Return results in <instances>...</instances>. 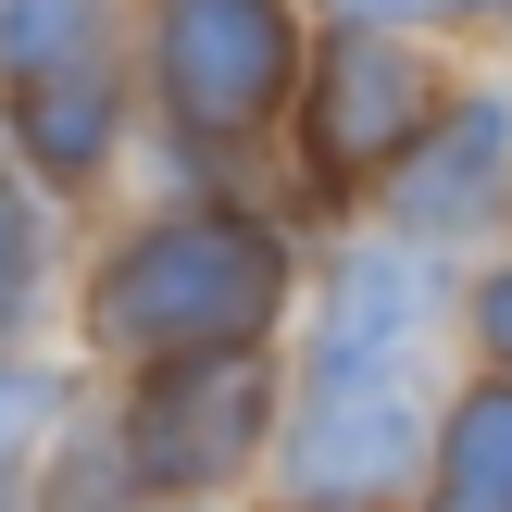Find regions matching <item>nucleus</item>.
<instances>
[{
    "mask_svg": "<svg viewBox=\"0 0 512 512\" xmlns=\"http://www.w3.org/2000/svg\"><path fill=\"white\" fill-rule=\"evenodd\" d=\"M350 13H463V0H350Z\"/></svg>",
    "mask_w": 512,
    "mask_h": 512,
    "instance_id": "nucleus-14",
    "label": "nucleus"
},
{
    "mask_svg": "<svg viewBox=\"0 0 512 512\" xmlns=\"http://www.w3.org/2000/svg\"><path fill=\"white\" fill-rule=\"evenodd\" d=\"M488 350H512V275L488 288Z\"/></svg>",
    "mask_w": 512,
    "mask_h": 512,
    "instance_id": "nucleus-13",
    "label": "nucleus"
},
{
    "mask_svg": "<svg viewBox=\"0 0 512 512\" xmlns=\"http://www.w3.org/2000/svg\"><path fill=\"white\" fill-rule=\"evenodd\" d=\"M413 125H425V63H413V50H388V38H338L313 150H325V163H388Z\"/></svg>",
    "mask_w": 512,
    "mask_h": 512,
    "instance_id": "nucleus-5",
    "label": "nucleus"
},
{
    "mask_svg": "<svg viewBox=\"0 0 512 512\" xmlns=\"http://www.w3.org/2000/svg\"><path fill=\"white\" fill-rule=\"evenodd\" d=\"M425 313H438V288H425L413 250H350V263H338V313H325V375H350V363H400Z\"/></svg>",
    "mask_w": 512,
    "mask_h": 512,
    "instance_id": "nucleus-6",
    "label": "nucleus"
},
{
    "mask_svg": "<svg viewBox=\"0 0 512 512\" xmlns=\"http://www.w3.org/2000/svg\"><path fill=\"white\" fill-rule=\"evenodd\" d=\"M25 138H38V163H63V175H88L100 163V75H75V88H25Z\"/></svg>",
    "mask_w": 512,
    "mask_h": 512,
    "instance_id": "nucleus-9",
    "label": "nucleus"
},
{
    "mask_svg": "<svg viewBox=\"0 0 512 512\" xmlns=\"http://www.w3.org/2000/svg\"><path fill=\"white\" fill-rule=\"evenodd\" d=\"M413 463V363H363V375H325V400L288 425V475L313 500L338 488H388Z\"/></svg>",
    "mask_w": 512,
    "mask_h": 512,
    "instance_id": "nucleus-4",
    "label": "nucleus"
},
{
    "mask_svg": "<svg viewBox=\"0 0 512 512\" xmlns=\"http://www.w3.org/2000/svg\"><path fill=\"white\" fill-rule=\"evenodd\" d=\"M263 450V375L238 350H200V363H163L150 375V413H138V463L163 488H200V475L250 463Z\"/></svg>",
    "mask_w": 512,
    "mask_h": 512,
    "instance_id": "nucleus-3",
    "label": "nucleus"
},
{
    "mask_svg": "<svg viewBox=\"0 0 512 512\" xmlns=\"http://www.w3.org/2000/svg\"><path fill=\"white\" fill-rule=\"evenodd\" d=\"M0 50H13V75H50V50H63V63H88V0H13Z\"/></svg>",
    "mask_w": 512,
    "mask_h": 512,
    "instance_id": "nucleus-10",
    "label": "nucleus"
},
{
    "mask_svg": "<svg viewBox=\"0 0 512 512\" xmlns=\"http://www.w3.org/2000/svg\"><path fill=\"white\" fill-rule=\"evenodd\" d=\"M500 150H512V113H500V100H463V125L400 175V213H413V225H475L488 188H500Z\"/></svg>",
    "mask_w": 512,
    "mask_h": 512,
    "instance_id": "nucleus-7",
    "label": "nucleus"
},
{
    "mask_svg": "<svg viewBox=\"0 0 512 512\" xmlns=\"http://www.w3.org/2000/svg\"><path fill=\"white\" fill-rule=\"evenodd\" d=\"M275 75H288V0H175L163 13V100H175V125L225 138V125H250L275 100Z\"/></svg>",
    "mask_w": 512,
    "mask_h": 512,
    "instance_id": "nucleus-2",
    "label": "nucleus"
},
{
    "mask_svg": "<svg viewBox=\"0 0 512 512\" xmlns=\"http://www.w3.org/2000/svg\"><path fill=\"white\" fill-rule=\"evenodd\" d=\"M25 250H38V238H25V200L0 188V313H13V300H25Z\"/></svg>",
    "mask_w": 512,
    "mask_h": 512,
    "instance_id": "nucleus-12",
    "label": "nucleus"
},
{
    "mask_svg": "<svg viewBox=\"0 0 512 512\" xmlns=\"http://www.w3.org/2000/svg\"><path fill=\"white\" fill-rule=\"evenodd\" d=\"M38 413H50V375H25V363H0V463H13V450L38 438Z\"/></svg>",
    "mask_w": 512,
    "mask_h": 512,
    "instance_id": "nucleus-11",
    "label": "nucleus"
},
{
    "mask_svg": "<svg viewBox=\"0 0 512 512\" xmlns=\"http://www.w3.org/2000/svg\"><path fill=\"white\" fill-rule=\"evenodd\" d=\"M275 300V238L238 213H175L150 225L138 250H113L100 275V338L163 350V363H200V350H238Z\"/></svg>",
    "mask_w": 512,
    "mask_h": 512,
    "instance_id": "nucleus-1",
    "label": "nucleus"
},
{
    "mask_svg": "<svg viewBox=\"0 0 512 512\" xmlns=\"http://www.w3.org/2000/svg\"><path fill=\"white\" fill-rule=\"evenodd\" d=\"M450 512H512V388L463 400L450 425Z\"/></svg>",
    "mask_w": 512,
    "mask_h": 512,
    "instance_id": "nucleus-8",
    "label": "nucleus"
}]
</instances>
